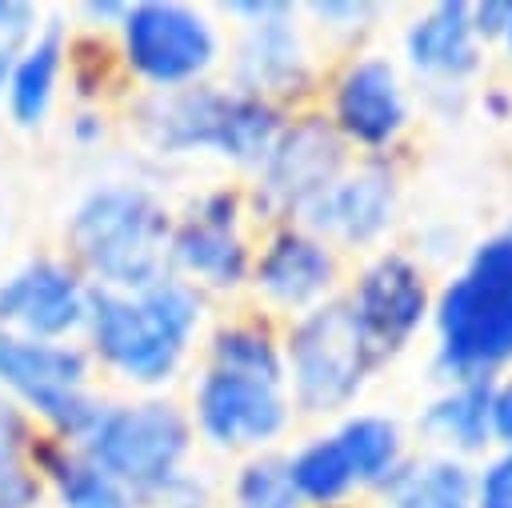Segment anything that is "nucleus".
Wrapping results in <instances>:
<instances>
[{
  "mask_svg": "<svg viewBox=\"0 0 512 508\" xmlns=\"http://www.w3.org/2000/svg\"><path fill=\"white\" fill-rule=\"evenodd\" d=\"M88 320L100 356L112 360L124 376L152 384L176 368L184 340L196 328V296L164 276L148 284L140 300L96 288L88 292Z\"/></svg>",
  "mask_w": 512,
  "mask_h": 508,
  "instance_id": "nucleus-1",
  "label": "nucleus"
},
{
  "mask_svg": "<svg viewBox=\"0 0 512 508\" xmlns=\"http://www.w3.org/2000/svg\"><path fill=\"white\" fill-rule=\"evenodd\" d=\"M72 248L108 284L148 288L164 264V212L140 188H96L72 216Z\"/></svg>",
  "mask_w": 512,
  "mask_h": 508,
  "instance_id": "nucleus-2",
  "label": "nucleus"
},
{
  "mask_svg": "<svg viewBox=\"0 0 512 508\" xmlns=\"http://www.w3.org/2000/svg\"><path fill=\"white\" fill-rule=\"evenodd\" d=\"M444 364L480 372L512 356V236L484 244L468 272L440 296Z\"/></svg>",
  "mask_w": 512,
  "mask_h": 508,
  "instance_id": "nucleus-3",
  "label": "nucleus"
},
{
  "mask_svg": "<svg viewBox=\"0 0 512 508\" xmlns=\"http://www.w3.org/2000/svg\"><path fill=\"white\" fill-rule=\"evenodd\" d=\"M88 440V456L116 484L164 488L188 448V424L172 404H124L100 412Z\"/></svg>",
  "mask_w": 512,
  "mask_h": 508,
  "instance_id": "nucleus-4",
  "label": "nucleus"
},
{
  "mask_svg": "<svg viewBox=\"0 0 512 508\" xmlns=\"http://www.w3.org/2000/svg\"><path fill=\"white\" fill-rule=\"evenodd\" d=\"M164 148H216L232 160H260L276 132V112L256 96H228L216 88H188L152 112Z\"/></svg>",
  "mask_w": 512,
  "mask_h": 508,
  "instance_id": "nucleus-5",
  "label": "nucleus"
},
{
  "mask_svg": "<svg viewBox=\"0 0 512 508\" xmlns=\"http://www.w3.org/2000/svg\"><path fill=\"white\" fill-rule=\"evenodd\" d=\"M288 352H292L296 396L312 412L344 404L360 388L364 372L376 364L356 328L352 304H328V308L312 312L292 332Z\"/></svg>",
  "mask_w": 512,
  "mask_h": 508,
  "instance_id": "nucleus-6",
  "label": "nucleus"
},
{
  "mask_svg": "<svg viewBox=\"0 0 512 508\" xmlns=\"http://www.w3.org/2000/svg\"><path fill=\"white\" fill-rule=\"evenodd\" d=\"M0 384L20 392L52 428L68 436H88L100 408L80 392L84 356L68 344L0 336Z\"/></svg>",
  "mask_w": 512,
  "mask_h": 508,
  "instance_id": "nucleus-7",
  "label": "nucleus"
},
{
  "mask_svg": "<svg viewBox=\"0 0 512 508\" xmlns=\"http://www.w3.org/2000/svg\"><path fill=\"white\" fill-rule=\"evenodd\" d=\"M124 52L140 76L180 84L212 60V32L180 4H136L124 12Z\"/></svg>",
  "mask_w": 512,
  "mask_h": 508,
  "instance_id": "nucleus-8",
  "label": "nucleus"
},
{
  "mask_svg": "<svg viewBox=\"0 0 512 508\" xmlns=\"http://www.w3.org/2000/svg\"><path fill=\"white\" fill-rule=\"evenodd\" d=\"M84 316H88V292L56 260L24 264L0 284V324L20 328L28 340L64 336Z\"/></svg>",
  "mask_w": 512,
  "mask_h": 508,
  "instance_id": "nucleus-9",
  "label": "nucleus"
},
{
  "mask_svg": "<svg viewBox=\"0 0 512 508\" xmlns=\"http://www.w3.org/2000/svg\"><path fill=\"white\" fill-rule=\"evenodd\" d=\"M352 316L372 360L400 348L424 316V284L416 268L400 256H384L380 264H372L352 300Z\"/></svg>",
  "mask_w": 512,
  "mask_h": 508,
  "instance_id": "nucleus-10",
  "label": "nucleus"
},
{
  "mask_svg": "<svg viewBox=\"0 0 512 508\" xmlns=\"http://www.w3.org/2000/svg\"><path fill=\"white\" fill-rule=\"evenodd\" d=\"M340 140L336 132L308 116L296 128H288L276 148L268 152L264 164V200L272 208H292V204H312L320 192L332 188V176L340 168Z\"/></svg>",
  "mask_w": 512,
  "mask_h": 508,
  "instance_id": "nucleus-11",
  "label": "nucleus"
},
{
  "mask_svg": "<svg viewBox=\"0 0 512 508\" xmlns=\"http://www.w3.org/2000/svg\"><path fill=\"white\" fill-rule=\"evenodd\" d=\"M200 424L216 444H256L268 440L284 424V400L276 384L236 376V372H208L196 396Z\"/></svg>",
  "mask_w": 512,
  "mask_h": 508,
  "instance_id": "nucleus-12",
  "label": "nucleus"
},
{
  "mask_svg": "<svg viewBox=\"0 0 512 508\" xmlns=\"http://www.w3.org/2000/svg\"><path fill=\"white\" fill-rule=\"evenodd\" d=\"M336 116L340 128L364 144H384L400 120H404V104H400V88L396 76L384 60H364L356 64L336 92Z\"/></svg>",
  "mask_w": 512,
  "mask_h": 508,
  "instance_id": "nucleus-13",
  "label": "nucleus"
},
{
  "mask_svg": "<svg viewBox=\"0 0 512 508\" xmlns=\"http://www.w3.org/2000/svg\"><path fill=\"white\" fill-rule=\"evenodd\" d=\"M308 208L316 212L312 224L332 228V232H340L348 240H364V236H372L388 220L392 188H388V176L364 172V176H356L348 184H332Z\"/></svg>",
  "mask_w": 512,
  "mask_h": 508,
  "instance_id": "nucleus-14",
  "label": "nucleus"
},
{
  "mask_svg": "<svg viewBox=\"0 0 512 508\" xmlns=\"http://www.w3.org/2000/svg\"><path fill=\"white\" fill-rule=\"evenodd\" d=\"M260 288L264 292H272L276 300H284V304H304V300H312L316 292H324L328 288V280H332V260H328V252L316 244V240H308V236H296V232H284L272 248H268V256L260 260Z\"/></svg>",
  "mask_w": 512,
  "mask_h": 508,
  "instance_id": "nucleus-15",
  "label": "nucleus"
},
{
  "mask_svg": "<svg viewBox=\"0 0 512 508\" xmlns=\"http://www.w3.org/2000/svg\"><path fill=\"white\" fill-rule=\"evenodd\" d=\"M240 12L260 16V28L252 32V40L244 44L240 56V72L252 88H288L300 80V56H296V36L280 24V20H264L272 12H280L284 4H236Z\"/></svg>",
  "mask_w": 512,
  "mask_h": 508,
  "instance_id": "nucleus-16",
  "label": "nucleus"
},
{
  "mask_svg": "<svg viewBox=\"0 0 512 508\" xmlns=\"http://www.w3.org/2000/svg\"><path fill=\"white\" fill-rule=\"evenodd\" d=\"M408 52H412V60L420 68H436V72H464V68H472L468 4H436V12L424 16L412 28Z\"/></svg>",
  "mask_w": 512,
  "mask_h": 508,
  "instance_id": "nucleus-17",
  "label": "nucleus"
},
{
  "mask_svg": "<svg viewBox=\"0 0 512 508\" xmlns=\"http://www.w3.org/2000/svg\"><path fill=\"white\" fill-rule=\"evenodd\" d=\"M56 68H60V32L48 28L8 72V108L16 124H36L44 116L52 100Z\"/></svg>",
  "mask_w": 512,
  "mask_h": 508,
  "instance_id": "nucleus-18",
  "label": "nucleus"
},
{
  "mask_svg": "<svg viewBox=\"0 0 512 508\" xmlns=\"http://www.w3.org/2000/svg\"><path fill=\"white\" fill-rule=\"evenodd\" d=\"M172 252L188 272H200L212 284H236L244 276V248L232 236V228L208 224L200 216L176 232Z\"/></svg>",
  "mask_w": 512,
  "mask_h": 508,
  "instance_id": "nucleus-19",
  "label": "nucleus"
},
{
  "mask_svg": "<svg viewBox=\"0 0 512 508\" xmlns=\"http://www.w3.org/2000/svg\"><path fill=\"white\" fill-rule=\"evenodd\" d=\"M396 508H468V476L460 464L436 460L392 476Z\"/></svg>",
  "mask_w": 512,
  "mask_h": 508,
  "instance_id": "nucleus-20",
  "label": "nucleus"
},
{
  "mask_svg": "<svg viewBox=\"0 0 512 508\" xmlns=\"http://www.w3.org/2000/svg\"><path fill=\"white\" fill-rule=\"evenodd\" d=\"M288 476H292L296 496H308V500H320V504L336 500V496L356 480V476H352V464H348V456H344V448H340L336 436L308 444V448L288 464Z\"/></svg>",
  "mask_w": 512,
  "mask_h": 508,
  "instance_id": "nucleus-21",
  "label": "nucleus"
},
{
  "mask_svg": "<svg viewBox=\"0 0 512 508\" xmlns=\"http://www.w3.org/2000/svg\"><path fill=\"white\" fill-rule=\"evenodd\" d=\"M356 480H384L396 464V428L376 416H360L336 432Z\"/></svg>",
  "mask_w": 512,
  "mask_h": 508,
  "instance_id": "nucleus-22",
  "label": "nucleus"
},
{
  "mask_svg": "<svg viewBox=\"0 0 512 508\" xmlns=\"http://www.w3.org/2000/svg\"><path fill=\"white\" fill-rule=\"evenodd\" d=\"M428 424L440 428V432H448V436H452L456 444H464V448L484 444V432H488V424H492V388L480 384V380L464 384L456 396L440 400V404L428 412Z\"/></svg>",
  "mask_w": 512,
  "mask_h": 508,
  "instance_id": "nucleus-23",
  "label": "nucleus"
},
{
  "mask_svg": "<svg viewBox=\"0 0 512 508\" xmlns=\"http://www.w3.org/2000/svg\"><path fill=\"white\" fill-rule=\"evenodd\" d=\"M212 352H216V368H224V372L252 376V380H264V384L280 380V356H276V348L264 332L228 328V332L216 336Z\"/></svg>",
  "mask_w": 512,
  "mask_h": 508,
  "instance_id": "nucleus-24",
  "label": "nucleus"
},
{
  "mask_svg": "<svg viewBox=\"0 0 512 508\" xmlns=\"http://www.w3.org/2000/svg\"><path fill=\"white\" fill-rule=\"evenodd\" d=\"M52 476L64 508H132L124 488L108 472H100L92 460H60Z\"/></svg>",
  "mask_w": 512,
  "mask_h": 508,
  "instance_id": "nucleus-25",
  "label": "nucleus"
},
{
  "mask_svg": "<svg viewBox=\"0 0 512 508\" xmlns=\"http://www.w3.org/2000/svg\"><path fill=\"white\" fill-rule=\"evenodd\" d=\"M236 504L240 508H300L288 464L276 456L252 460L236 480Z\"/></svg>",
  "mask_w": 512,
  "mask_h": 508,
  "instance_id": "nucleus-26",
  "label": "nucleus"
},
{
  "mask_svg": "<svg viewBox=\"0 0 512 508\" xmlns=\"http://www.w3.org/2000/svg\"><path fill=\"white\" fill-rule=\"evenodd\" d=\"M480 508H512V456L496 460L480 480Z\"/></svg>",
  "mask_w": 512,
  "mask_h": 508,
  "instance_id": "nucleus-27",
  "label": "nucleus"
},
{
  "mask_svg": "<svg viewBox=\"0 0 512 508\" xmlns=\"http://www.w3.org/2000/svg\"><path fill=\"white\" fill-rule=\"evenodd\" d=\"M20 440H24V420L8 400H0V468H16Z\"/></svg>",
  "mask_w": 512,
  "mask_h": 508,
  "instance_id": "nucleus-28",
  "label": "nucleus"
},
{
  "mask_svg": "<svg viewBox=\"0 0 512 508\" xmlns=\"http://www.w3.org/2000/svg\"><path fill=\"white\" fill-rule=\"evenodd\" d=\"M472 28H480L484 36H504L512 48V4H480Z\"/></svg>",
  "mask_w": 512,
  "mask_h": 508,
  "instance_id": "nucleus-29",
  "label": "nucleus"
},
{
  "mask_svg": "<svg viewBox=\"0 0 512 508\" xmlns=\"http://www.w3.org/2000/svg\"><path fill=\"white\" fill-rule=\"evenodd\" d=\"M32 20H36V12L28 8V4H16V0H0V36H24L28 28H32Z\"/></svg>",
  "mask_w": 512,
  "mask_h": 508,
  "instance_id": "nucleus-30",
  "label": "nucleus"
},
{
  "mask_svg": "<svg viewBox=\"0 0 512 508\" xmlns=\"http://www.w3.org/2000/svg\"><path fill=\"white\" fill-rule=\"evenodd\" d=\"M492 428L500 432V440L512 444V384L492 396Z\"/></svg>",
  "mask_w": 512,
  "mask_h": 508,
  "instance_id": "nucleus-31",
  "label": "nucleus"
},
{
  "mask_svg": "<svg viewBox=\"0 0 512 508\" xmlns=\"http://www.w3.org/2000/svg\"><path fill=\"white\" fill-rule=\"evenodd\" d=\"M8 72H12V56H8V44L0 40V88L8 84Z\"/></svg>",
  "mask_w": 512,
  "mask_h": 508,
  "instance_id": "nucleus-32",
  "label": "nucleus"
}]
</instances>
